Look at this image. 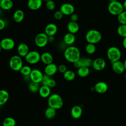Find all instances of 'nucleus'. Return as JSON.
<instances>
[{
  "label": "nucleus",
  "instance_id": "obj_33",
  "mask_svg": "<svg viewBox=\"0 0 126 126\" xmlns=\"http://www.w3.org/2000/svg\"><path fill=\"white\" fill-rule=\"evenodd\" d=\"M32 70V69L31 66L28 65H26L23 66L20 70V72L24 76H30Z\"/></svg>",
  "mask_w": 126,
  "mask_h": 126
},
{
  "label": "nucleus",
  "instance_id": "obj_5",
  "mask_svg": "<svg viewBox=\"0 0 126 126\" xmlns=\"http://www.w3.org/2000/svg\"><path fill=\"white\" fill-rule=\"evenodd\" d=\"M106 54L108 60L112 63L119 61L121 57V52L119 48L116 46L109 47L107 51Z\"/></svg>",
  "mask_w": 126,
  "mask_h": 126
},
{
  "label": "nucleus",
  "instance_id": "obj_7",
  "mask_svg": "<svg viewBox=\"0 0 126 126\" xmlns=\"http://www.w3.org/2000/svg\"><path fill=\"white\" fill-rule=\"evenodd\" d=\"M41 55L36 51H31L25 57L27 63L30 64H34L40 61Z\"/></svg>",
  "mask_w": 126,
  "mask_h": 126
},
{
  "label": "nucleus",
  "instance_id": "obj_45",
  "mask_svg": "<svg viewBox=\"0 0 126 126\" xmlns=\"http://www.w3.org/2000/svg\"><path fill=\"white\" fill-rule=\"evenodd\" d=\"M122 44H123V47L125 49H126V37L123 38V41H122Z\"/></svg>",
  "mask_w": 126,
  "mask_h": 126
},
{
  "label": "nucleus",
  "instance_id": "obj_32",
  "mask_svg": "<svg viewBox=\"0 0 126 126\" xmlns=\"http://www.w3.org/2000/svg\"><path fill=\"white\" fill-rule=\"evenodd\" d=\"M28 88L30 92L33 93H35L38 92V91L40 88V86H39V83H35L31 81L29 84Z\"/></svg>",
  "mask_w": 126,
  "mask_h": 126
},
{
  "label": "nucleus",
  "instance_id": "obj_13",
  "mask_svg": "<svg viewBox=\"0 0 126 126\" xmlns=\"http://www.w3.org/2000/svg\"><path fill=\"white\" fill-rule=\"evenodd\" d=\"M60 10L62 12L63 15H71L74 13L75 8L73 5L69 3H63L60 7Z\"/></svg>",
  "mask_w": 126,
  "mask_h": 126
},
{
  "label": "nucleus",
  "instance_id": "obj_2",
  "mask_svg": "<svg viewBox=\"0 0 126 126\" xmlns=\"http://www.w3.org/2000/svg\"><path fill=\"white\" fill-rule=\"evenodd\" d=\"M47 103L49 107L56 110L60 109L63 106V100L62 97L57 94H53L48 97Z\"/></svg>",
  "mask_w": 126,
  "mask_h": 126
},
{
  "label": "nucleus",
  "instance_id": "obj_31",
  "mask_svg": "<svg viewBox=\"0 0 126 126\" xmlns=\"http://www.w3.org/2000/svg\"><path fill=\"white\" fill-rule=\"evenodd\" d=\"M16 121L12 117H8L5 118L2 122V126H15Z\"/></svg>",
  "mask_w": 126,
  "mask_h": 126
},
{
  "label": "nucleus",
  "instance_id": "obj_11",
  "mask_svg": "<svg viewBox=\"0 0 126 126\" xmlns=\"http://www.w3.org/2000/svg\"><path fill=\"white\" fill-rule=\"evenodd\" d=\"M43 76V74L40 70L37 68H34L32 69L30 75V78L31 81L37 83H40L42 81Z\"/></svg>",
  "mask_w": 126,
  "mask_h": 126
},
{
  "label": "nucleus",
  "instance_id": "obj_17",
  "mask_svg": "<svg viewBox=\"0 0 126 126\" xmlns=\"http://www.w3.org/2000/svg\"><path fill=\"white\" fill-rule=\"evenodd\" d=\"M18 55L21 57H25L29 52V47L28 45L25 43L19 44L17 48Z\"/></svg>",
  "mask_w": 126,
  "mask_h": 126
},
{
  "label": "nucleus",
  "instance_id": "obj_9",
  "mask_svg": "<svg viewBox=\"0 0 126 126\" xmlns=\"http://www.w3.org/2000/svg\"><path fill=\"white\" fill-rule=\"evenodd\" d=\"M0 45L2 49L6 51H9L14 48L15 45V41L10 37L2 38L0 41Z\"/></svg>",
  "mask_w": 126,
  "mask_h": 126
},
{
  "label": "nucleus",
  "instance_id": "obj_8",
  "mask_svg": "<svg viewBox=\"0 0 126 126\" xmlns=\"http://www.w3.org/2000/svg\"><path fill=\"white\" fill-rule=\"evenodd\" d=\"M48 36L45 32H40L35 37V44L39 48L44 47L48 42Z\"/></svg>",
  "mask_w": 126,
  "mask_h": 126
},
{
  "label": "nucleus",
  "instance_id": "obj_20",
  "mask_svg": "<svg viewBox=\"0 0 126 126\" xmlns=\"http://www.w3.org/2000/svg\"><path fill=\"white\" fill-rule=\"evenodd\" d=\"M95 91L99 94H103L105 93L108 90L107 84L102 81H100L97 82L94 87Z\"/></svg>",
  "mask_w": 126,
  "mask_h": 126
},
{
  "label": "nucleus",
  "instance_id": "obj_52",
  "mask_svg": "<svg viewBox=\"0 0 126 126\" xmlns=\"http://www.w3.org/2000/svg\"><path fill=\"white\" fill-rule=\"evenodd\" d=\"M15 126H17V125H16Z\"/></svg>",
  "mask_w": 126,
  "mask_h": 126
},
{
  "label": "nucleus",
  "instance_id": "obj_10",
  "mask_svg": "<svg viewBox=\"0 0 126 126\" xmlns=\"http://www.w3.org/2000/svg\"><path fill=\"white\" fill-rule=\"evenodd\" d=\"M93 61V60H92L91 58H80V59L78 61L73 63V65L74 67L77 68V69L83 66L90 67L92 65Z\"/></svg>",
  "mask_w": 126,
  "mask_h": 126
},
{
  "label": "nucleus",
  "instance_id": "obj_4",
  "mask_svg": "<svg viewBox=\"0 0 126 126\" xmlns=\"http://www.w3.org/2000/svg\"><path fill=\"white\" fill-rule=\"evenodd\" d=\"M109 13L114 16H118L124 10L123 3L118 0L110 1L108 6Z\"/></svg>",
  "mask_w": 126,
  "mask_h": 126
},
{
  "label": "nucleus",
  "instance_id": "obj_29",
  "mask_svg": "<svg viewBox=\"0 0 126 126\" xmlns=\"http://www.w3.org/2000/svg\"><path fill=\"white\" fill-rule=\"evenodd\" d=\"M90 70L89 67H81L77 69V74L81 77H87L90 73Z\"/></svg>",
  "mask_w": 126,
  "mask_h": 126
},
{
  "label": "nucleus",
  "instance_id": "obj_27",
  "mask_svg": "<svg viewBox=\"0 0 126 126\" xmlns=\"http://www.w3.org/2000/svg\"><path fill=\"white\" fill-rule=\"evenodd\" d=\"M9 97L8 92L5 90H0V106L3 105L6 103Z\"/></svg>",
  "mask_w": 126,
  "mask_h": 126
},
{
  "label": "nucleus",
  "instance_id": "obj_38",
  "mask_svg": "<svg viewBox=\"0 0 126 126\" xmlns=\"http://www.w3.org/2000/svg\"><path fill=\"white\" fill-rule=\"evenodd\" d=\"M51 78L50 76L44 74H43V77H42V81L41 82V83L42 84V85H47L48 82L49 81V80H50V79Z\"/></svg>",
  "mask_w": 126,
  "mask_h": 126
},
{
  "label": "nucleus",
  "instance_id": "obj_48",
  "mask_svg": "<svg viewBox=\"0 0 126 126\" xmlns=\"http://www.w3.org/2000/svg\"><path fill=\"white\" fill-rule=\"evenodd\" d=\"M1 50H2V48H1V46L0 45V52L1 51Z\"/></svg>",
  "mask_w": 126,
  "mask_h": 126
},
{
  "label": "nucleus",
  "instance_id": "obj_30",
  "mask_svg": "<svg viewBox=\"0 0 126 126\" xmlns=\"http://www.w3.org/2000/svg\"><path fill=\"white\" fill-rule=\"evenodd\" d=\"M76 75L74 71L71 70H67L63 74V78L68 81H72L75 78Z\"/></svg>",
  "mask_w": 126,
  "mask_h": 126
},
{
  "label": "nucleus",
  "instance_id": "obj_40",
  "mask_svg": "<svg viewBox=\"0 0 126 126\" xmlns=\"http://www.w3.org/2000/svg\"><path fill=\"white\" fill-rule=\"evenodd\" d=\"M67 70V67L64 64H61L58 66V71L60 73L63 74Z\"/></svg>",
  "mask_w": 126,
  "mask_h": 126
},
{
  "label": "nucleus",
  "instance_id": "obj_3",
  "mask_svg": "<svg viewBox=\"0 0 126 126\" xmlns=\"http://www.w3.org/2000/svg\"><path fill=\"white\" fill-rule=\"evenodd\" d=\"M85 39L88 43L95 44L101 41L102 35L98 30L91 29L87 32L85 35Z\"/></svg>",
  "mask_w": 126,
  "mask_h": 126
},
{
  "label": "nucleus",
  "instance_id": "obj_34",
  "mask_svg": "<svg viewBox=\"0 0 126 126\" xmlns=\"http://www.w3.org/2000/svg\"><path fill=\"white\" fill-rule=\"evenodd\" d=\"M85 51L89 55L94 54L96 51V47L95 44L88 43L85 47Z\"/></svg>",
  "mask_w": 126,
  "mask_h": 126
},
{
  "label": "nucleus",
  "instance_id": "obj_14",
  "mask_svg": "<svg viewBox=\"0 0 126 126\" xmlns=\"http://www.w3.org/2000/svg\"><path fill=\"white\" fill-rule=\"evenodd\" d=\"M112 68L113 71L118 74L123 73L125 70L124 63L120 60L112 63Z\"/></svg>",
  "mask_w": 126,
  "mask_h": 126
},
{
  "label": "nucleus",
  "instance_id": "obj_18",
  "mask_svg": "<svg viewBox=\"0 0 126 126\" xmlns=\"http://www.w3.org/2000/svg\"><path fill=\"white\" fill-rule=\"evenodd\" d=\"M42 0H28L27 5L31 10H36L42 6Z\"/></svg>",
  "mask_w": 126,
  "mask_h": 126
},
{
  "label": "nucleus",
  "instance_id": "obj_47",
  "mask_svg": "<svg viewBox=\"0 0 126 126\" xmlns=\"http://www.w3.org/2000/svg\"><path fill=\"white\" fill-rule=\"evenodd\" d=\"M124 63V66H125V70H126V59L125 60Z\"/></svg>",
  "mask_w": 126,
  "mask_h": 126
},
{
  "label": "nucleus",
  "instance_id": "obj_37",
  "mask_svg": "<svg viewBox=\"0 0 126 126\" xmlns=\"http://www.w3.org/2000/svg\"><path fill=\"white\" fill-rule=\"evenodd\" d=\"M45 5L46 8L50 11L54 10L56 7V4L53 0H49L46 1Z\"/></svg>",
  "mask_w": 126,
  "mask_h": 126
},
{
  "label": "nucleus",
  "instance_id": "obj_36",
  "mask_svg": "<svg viewBox=\"0 0 126 126\" xmlns=\"http://www.w3.org/2000/svg\"><path fill=\"white\" fill-rule=\"evenodd\" d=\"M117 19L121 25H126V11L124 10L117 16Z\"/></svg>",
  "mask_w": 126,
  "mask_h": 126
},
{
  "label": "nucleus",
  "instance_id": "obj_28",
  "mask_svg": "<svg viewBox=\"0 0 126 126\" xmlns=\"http://www.w3.org/2000/svg\"><path fill=\"white\" fill-rule=\"evenodd\" d=\"M44 114L46 118L48 119H52L56 115V110L50 107H48L46 109Z\"/></svg>",
  "mask_w": 126,
  "mask_h": 126
},
{
  "label": "nucleus",
  "instance_id": "obj_25",
  "mask_svg": "<svg viewBox=\"0 0 126 126\" xmlns=\"http://www.w3.org/2000/svg\"><path fill=\"white\" fill-rule=\"evenodd\" d=\"M25 14L23 10L21 9L16 10L13 13V19L16 23L21 22L24 18Z\"/></svg>",
  "mask_w": 126,
  "mask_h": 126
},
{
  "label": "nucleus",
  "instance_id": "obj_12",
  "mask_svg": "<svg viewBox=\"0 0 126 126\" xmlns=\"http://www.w3.org/2000/svg\"><path fill=\"white\" fill-rule=\"evenodd\" d=\"M106 65V61L101 58H97L93 61L92 67L96 71H101L104 69Z\"/></svg>",
  "mask_w": 126,
  "mask_h": 126
},
{
  "label": "nucleus",
  "instance_id": "obj_22",
  "mask_svg": "<svg viewBox=\"0 0 126 126\" xmlns=\"http://www.w3.org/2000/svg\"><path fill=\"white\" fill-rule=\"evenodd\" d=\"M82 114V109L79 105L74 106L71 109V115L75 119H78L81 117Z\"/></svg>",
  "mask_w": 126,
  "mask_h": 126
},
{
  "label": "nucleus",
  "instance_id": "obj_39",
  "mask_svg": "<svg viewBox=\"0 0 126 126\" xmlns=\"http://www.w3.org/2000/svg\"><path fill=\"white\" fill-rule=\"evenodd\" d=\"M63 14L60 10H57L54 14V17L56 20H61L63 17Z\"/></svg>",
  "mask_w": 126,
  "mask_h": 126
},
{
  "label": "nucleus",
  "instance_id": "obj_15",
  "mask_svg": "<svg viewBox=\"0 0 126 126\" xmlns=\"http://www.w3.org/2000/svg\"><path fill=\"white\" fill-rule=\"evenodd\" d=\"M57 71L58 66L54 63L46 65L44 69V73L50 77L55 75L57 73Z\"/></svg>",
  "mask_w": 126,
  "mask_h": 126
},
{
  "label": "nucleus",
  "instance_id": "obj_35",
  "mask_svg": "<svg viewBox=\"0 0 126 126\" xmlns=\"http://www.w3.org/2000/svg\"><path fill=\"white\" fill-rule=\"evenodd\" d=\"M117 33L122 37H126V25H120L117 30Z\"/></svg>",
  "mask_w": 126,
  "mask_h": 126
},
{
  "label": "nucleus",
  "instance_id": "obj_51",
  "mask_svg": "<svg viewBox=\"0 0 126 126\" xmlns=\"http://www.w3.org/2000/svg\"><path fill=\"white\" fill-rule=\"evenodd\" d=\"M1 9V7H0V10Z\"/></svg>",
  "mask_w": 126,
  "mask_h": 126
},
{
  "label": "nucleus",
  "instance_id": "obj_43",
  "mask_svg": "<svg viewBox=\"0 0 126 126\" xmlns=\"http://www.w3.org/2000/svg\"><path fill=\"white\" fill-rule=\"evenodd\" d=\"M5 21L3 19L0 18V31L3 30L5 28Z\"/></svg>",
  "mask_w": 126,
  "mask_h": 126
},
{
  "label": "nucleus",
  "instance_id": "obj_16",
  "mask_svg": "<svg viewBox=\"0 0 126 126\" xmlns=\"http://www.w3.org/2000/svg\"><path fill=\"white\" fill-rule=\"evenodd\" d=\"M58 31V28L56 24L54 23H49L47 24L44 30V32L48 36H54Z\"/></svg>",
  "mask_w": 126,
  "mask_h": 126
},
{
  "label": "nucleus",
  "instance_id": "obj_42",
  "mask_svg": "<svg viewBox=\"0 0 126 126\" xmlns=\"http://www.w3.org/2000/svg\"><path fill=\"white\" fill-rule=\"evenodd\" d=\"M78 15L75 13H73L70 15V20L72 22H77L78 20Z\"/></svg>",
  "mask_w": 126,
  "mask_h": 126
},
{
  "label": "nucleus",
  "instance_id": "obj_21",
  "mask_svg": "<svg viewBox=\"0 0 126 126\" xmlns=\"http://www.w3.org/2000/svg\"><path fill=\"white\" fill-rule=\"evenodd\" d=\"M40 96L43 98H47L51 95V88L48 86L42 85L38 91Z\"/></svg>",
  "mask_w": 126,
  "mask_h": 126
},
{
  "label": "nucleus",
  "instance_id": "obj_44",
  "mask_svg": "<svg viewBox=\"0 0 126 126\" xmlns=\"http://www.w3.org/2000/svg\"><path fill=\"white\" fill-rule=\"evenodd\" d=\"M48 42L53 43L55 41V37L54 36H48Z\"/></svg>",
  "mask_w": 126,
  "mask_h": 126
},
{
  "label": "nucleus",
  "instance_id": "obj_50",
  "mask_svg": "<svg viewBox=\"0 0 126 126\" xmlns=\"http://www.w3.org/2000/svg\"><path fill=\"white\" fill-rule=\"evenodd\" d=\"M125 79H126V74H125Z\"/></svg>",
  "mask_w": 126,
  "mask_h": 126
},
{
  "label": "nucleus",
  "instance_id": "obj_6",
  "mask_svg": "<svg viewBox=\"0 0 126 126\" xmlns=\"http://www.w3.org/2000/svg\"><path fill=\"white\" fill-rule=\"evenodd\" d=\"M10 68L15 71H20L23 66L22 58L19 55H14L11 57L9 62Z\"/></svg>",
  "mask_w": 126,
  "mask_h": 126
},
{
  "label": "nucleus",
  "instance_id": "obj_26",
  "mask_svg": "<svg viewBox=\"0 0 126 126\" xmlns=\"http://www.w3.org/2000/svg\"><path fill=\"white\" fill-rule=\"evenodd\" d=\"M1 9L4 10L11 9L13 6V2L12 0H1L0 2Z\"/></svg>",
  "mask_w": 126,
  "mask_h": 126
},
{
  "label": "nucleus",
  "instance_id": "obj_49",
  "mask_svg": "<svg viewBox=\"0 0 126 126\" xmlns=\"http://www.w3.org/2000/svg\"><path fill=\"white\" fill-rule=\"evenodd\" d=\"M42 1H48V0H42Z\"/></svg>",
  "mask_w": 126,
  "mask_h": 126
},
{
  "label": "nucleus",
  "instance_id": "obj_23",
  "mask_svg": "<svg viewBox=\"0 0 126 126\" xmlns=\"http://www.w3.org/2000/svg\"><path fill=\"white\" fill-rule=\"evenodd\" d=\"M67 29L68 32L74 34L79 31V26L77 22H72L70 21L67 25Z\"/></svg>",
  "mask_w": 126,
  "mask_h": 126
},
{
  "label": "nucleus",
  "instance_id": "obj_41",
  "mask_svg": "<svg viewBox=\"0 0 126 126\" xmlns=\"http://www.w3.org/2000/svg\"><path fill=\"white\" fill-rule=\"evenodd\" d=\"M56 85V81L54 79H53L51 78L50 79V80H49L47 86H48L50 88H54V87H55Z\"/></svg>",
  "mask_w": 126,
  "mask_h": 126
},
{
  "label": "nucleus",
  "instance_id": "obj_53",
  "mask_svg": "<svg viewBox=\"0 0 126 126\" xmlns=\"http://www.w3.org/2000/svg\"><path fill=\"white\" fill-rule=\"evenodd\" d=\"M1 0H0V1H1Z\"/></svg>",
  "mask_w": 126,
  "mask_h": 126
},
{
  "label": "nucleus",
  "instance_id": "obj_24",
  "mask_svg": "<svg viewBox=\"0 0 126 126\" xmlns=\"http://www.w3.org/2000/svg\"><path fill=\"white\" fill-rule=\"evenodd\" d=\"M63 40L66 45L71 46L75 42V36L73 33L67 32L64 35Z\"/></svg>",
  "mask_w": 126,
  "mask_h": 126
},
{
  "label": "nucleus",
  "instance_id": "obj_1",
  "mask_svg": "<svg viewBox=\"0 0 126 126\" xmlns=\"http://www.w3.org/2000/svg\"><path fill=\"white\" fill-rule=\"evenodd\" d=\"M65 59L70 63H74L81 58L80 51L74 46H69L65 48L63 53Z\"/></svg>",
  "mask_w": 126,
  "mask_h": 126
},
{
  "label": "nucleus",
  "instance_id": "obj_46",
  "mask_svg": "<svg viewBox=\"0 0 126 126\" xmlns=\"http://www.w3.org/2000/svg\"><path fill=\"white\" fill-rule=\"evenodd\" d=\"M123 5L124 10L126 11V0H125L123 3Z\"/></svg>",
  "mask_w": 126,
  "mask_h": 126
},
{
  "label": "nucleus",
  "instance_id": "obj_19",
  "mask_svg": "<svg viewBox=\"0 0 126 126\" xmlns=\"http://www.w3.org/2000/svg\"><path fill=\"white\" fill-rule=\"evenodd\" d=\"M40 60L44 64L47 65L53 63L54 59L53 56L50 53L48 52H44L41 55Z\"/></svg>",
  "mask_w": 126,
  "mask_h": 126
}]
</instances>
